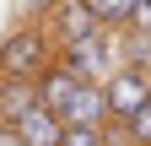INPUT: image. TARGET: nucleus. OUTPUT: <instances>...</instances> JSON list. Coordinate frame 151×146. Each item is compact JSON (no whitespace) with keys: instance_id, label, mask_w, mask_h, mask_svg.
Returning a JSON list of instances; mask_svg holds the SVG:
<instances>
[{"instance_id":"1","label":"nucleus","mask_w":151,"mask_h":146,"mask_svg":"<svg viewBox=\"0 0 151 146\" xmlns=\"http://www.w3.org/2000/svg\"><path fill=\"white\" fill-rule=\"evenodd\" d=\"M38 103L49 108L60 124H108V108H103V87L81 81L70 65L54 60L43 76H38Z\"/></svg>"},{"instance_id":"2","label":"nucleus","mask_w":151,"mask_h":146,"mask_svg":"<svg viewBox=\"0 0 151 146\" xmlns=\"http://www.w3.org/2000/svg\"><path fill=\"white\" fill-rule=\"evenodd\" d=\"M54 65V38L43 22H22L0 38V81H38Z\"/></svg>"},{"instance_id":"3","label":"nucleus","mask_w":151,"mask_h":146,"mask_svg":"<svg viewBox=\"0 0 151 146\" xmlns=\"http://www.w3.org/2000/svg\"><path fill=\"white\" fill-rule=\"evenodd\" d=\"M60 65H70L81 81H92V87H103L113 70L124 65V49H119V33H92V38H81V43H70V49H60L54 54Z\"/></svg>"},{"instance_id":"4","label":"nucleus","mask_w":151,"mask_h":146,"mask_svg":"<svg viewBox=\"0 0 151 146\" xmlns=\"http://www.w3.org/2000/svg\"><path fill=\"white\" fill-rule=\"evenodd\" d=\"M43 33L54 38V54H60L70 43L92 38V33H103V27H97V16H92L86 0H49V6H43Z\"/></svg>"},{"instance_id":"5","label":"nucleus","mask_w":151,"mask_h":146,"mask_svg":"<svg viewBox=\"0 0 151 146\" xmlns=\"http://www.w3.org/2000/svg\"><path fill=\"white\" fill-rule=\"evenodd\" d=\"M151 98V76L146 70H135V65H119L113 76L103 81V108H108V124H124L135 108Z\"/></svg>"},{"instance_id":"6","label":"nucleus","mask_w":151,"mask_h":146,"mask_svg":"<svg viewBox=\"0 0 151 146\" xmlns=\"http://www.w3.org/2000/svg\"><path fill=\"white\" fill-rule=\"evenodd\" d=\"M11 130H16V146H60V135H65V124L54 119V114H49L43 103H38L32 114H22V119L11 124Z\"/></svg>"},{"instance_id":"7","label":"nucleus","mask_w":151,"mask_h":146,"mask_svg":"<svg viewBox=\"0 0 151 146\" xmlns=\"http://www.w3.org/2000/svg\"><path fill=\"white\" fill-rule=\"evenodd\" d=\"M38 108V81H0V124H16Z\"/></svg>"},{"instance_id":"8","label":"nucleus","mask_w":151,"mask_h":146,"mask_svg":"<svg viewBox=\"0 0 151 146\" xmlns=\"http://www.w3.org/2000/svg\"><path fill=\"white\" fill-rule=\"evenodd\" d=\"M92 16H97L103 33H124L129 22H135V0H86Z\"/></svg>"},{"instance_id":"9","label":"nucleus","mask_w":151,"mask_h":146,"mask_svg":"<svg viewBox=\"0 0 151 146\" xmlns=\"http://www.w3.org/2000/svg\"><path fill=\"white\" fill-rule=\"evenodd\" d=\"M119 141H124V146H151V98L119 124Z\"/></svg>"},{"instance_id":"10","label":"nucleus","mask_w":151,"mask_h":146,"mask_svg":"<svg viewBox=\"0 0 151 146\" xmlns=\"http://www.w3.org/2000/svg\"><path fill=\"white\" fill-rule=\"evenodd\" d=\"M119 49H124V65H135V70L151 76V38H146V33H135V27L119 33Z\"/></svg>"},{"instance_id":"11","label":"nucleus","mask_w":151,"mask_h":146,"mask_svg":"<svg viewBox=\"0 0 151 146\" xmlns=\"http://www.w3.org/2000/svg\"><path fill=\"white\" fill-rule=\"evenodd\" d=\"M129 27L151 38V0H135V22H129ZM129 27H124V33H129Z\"/></svg>"},{"instance_id":"12","label":"nucleus","mask_w":151,"mask_h":146,"mask_svg":"<svg viewBox=\"0 0 151 146\" xmlns=\"http://www.w3.org/2000/svg\"><path fill=\"white\" fill-rule=\"evenodd\" d=\"M0 146H16V130H11V124H0Z\"/></svg>"}]
</instances>
